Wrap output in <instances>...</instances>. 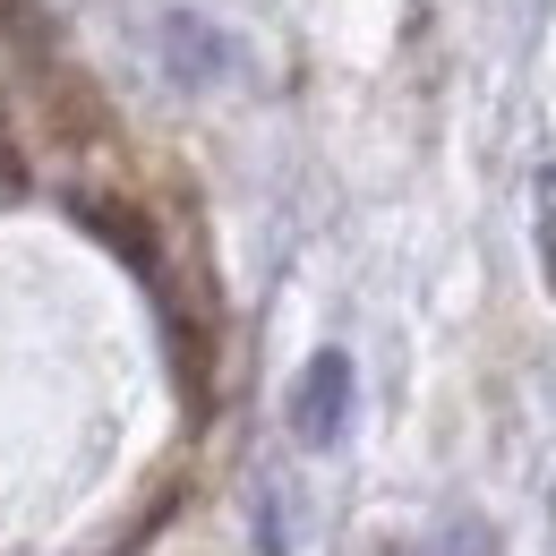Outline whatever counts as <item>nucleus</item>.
Instances as JSON below:
<instances>
[{"mask_svg": "<svg viewBox=\"0 0 556 556\" xmlns=\"http://www.w3.org/2000/svg\"><path fill=\"white\" fill-rule=\"evenodd\" d=\"M172 61H180L189 77H206L214 70V35H206V26H189V17H172Z\"/></svg>", "mask_w": 556, "mask_h": 556, "instance_id": "obj_2", "label": "nucleus"}, {"mask_svg": "<svg viewBox=\"0 0 556 556\" xmlns=\"http://www.w3.org/2000/svg\"><path fill=\"white\" fill-rule=\"evenodd\" d=\"M351 394H359V377H351V351H317V359L300 368V386H291V437H300L308 454L343 445Z\"/></svg>", "mask_w": 556, "mask_h": 556, "instance_id": "obj_1", "label": "nucleus"}, {"mask_svg": "<svg viewBox=\"0 0 556 556\" xmlns=\"http://www.w3.org/2000/svg\"><path fill=\"white\" fill-rule=\"evenodd\" d=\"M428 556H496V540H488V522H445L428 540Z\"/></svg>", "mask_w": 556, "mask_h": 556, "instance_id": "obj_3", "label": "nucleus"}, {"mask_svg": "<svg viewBox=\"0 0 556 556\" xmlns=\"http://www.w3.org/2000/svg\"><path fill=\"white\" fill-rule=\"evenodd\" d=\"M540 266H548V291H556V163L540 172Z\"/></svg>", "mask_w": 556, "mask_h": 556, "instance_id": "obj_4", "label": "nucleus"}]
</instances>
